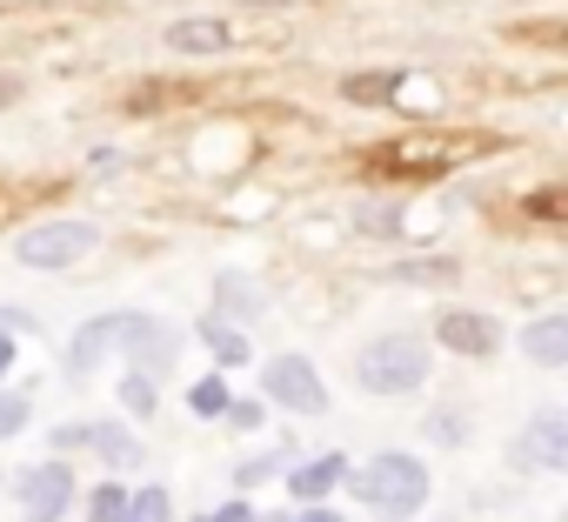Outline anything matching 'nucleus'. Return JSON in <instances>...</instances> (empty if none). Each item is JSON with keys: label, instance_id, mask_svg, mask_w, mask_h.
Here are the masks:
<instances>
[{"label": "nucleus", "instance_id": "22", "mask_svg": "<svg viewBox=\"0 0 568 522\" xmlns=\"http://www.w3.org/2000/svg\"><path fill=\"white\" fill-rule=\"evenodd\" d=\"M395 282H435V289H448V282H462V261H448V254H435V261H402L395 269Z\"/></svg>", "mask_w": 568, "mask_h": 522}, {"label": "nucleus", "instance_id": "10", "mask_svg": "<svg viewBox=\"0 0 568 522\" xmlns=\"http://www.w3.org/2000/svg\"><path fill=\"white\" fill-rule=\"evenodd\" d=\"M207 315H221V322H234V329H254V322H267V289H261L247 269H221Z\"/></svg>", "mask_w": 568, "mask_h": 522}, {"label": "nucleus", "instance_id": "27", "mask_svg": "<svg viewBox=\"0 0 568 522\" xmlns=\"http://www.w3.org/2000/svg\"><path fill=\"white\" fill-rule=\"evenodd\" d=\"M261 422H267V402H261V395L227 402V429H261Z\"/></svg>", "mask_w": 568, "mask_h": 522}, {"label": "nucleus", "instance_id": "29", "mask_svg": "<svg viewBox=\"0 0 568 522\" xmlns=\"http://www.w3.org/2000/svg\"><path fill=\"white\" fill-rule=\"evenodd\" d=\"M295 522H348V515H342V509H328V502H302V515H295Z\"/></svg>", "mask_w": 568, "mask_h": 522}, {"label": "nucleus", "instance_id": "14", "mask_svg": "<svg viewBox=\"0 0 568 522\" xmlns=\"http://www.w3.org/2000/svg\"><path fill=\"white\" fill-rule=\"evenodd\" d=\"M161 48H174V54H221V48H227V21H214V14H187V21H168Z\"/></svg>", "mask_w": 568, "mask_h": 522}, {"label": "nucleus", "instance_id": "25", "mask_svg": "<svg viewBox=\"0 0 568 522\" xmlns=\"http://www.w3.org/2000/svg\"><path fill=\"white\" fill-rule=\"evenodd\" d=\"M28 415H34V409H28L21 389H0V442H14V435L28 429Z\"/></svg>", "mask_w": 568, "mask_h": 522}, {"label": "nucleus", "instance_id": "28", "mask_svg": "<svg viewBox=\"0 0 568 522\" xmlns=\"http://www.w3.org/2000/svg\"><path fill=\"white\" fill-rule=\"evenodd\" d=\"M194 522H261V509H247V502L234 495V502H221V509H201Z\"/></svg>", "mask_w": 568, "mask_h": 522}, {"label": "nucleus", "instance_id": "31", "mask_svg": "<svg viewBox=\"0 0 568 522\" xmlns=\"http://www.w3.org/2000/svg\"><path fill=\"white\" fill-rule=\"evenodd\" d=\"M535 41H555V48H568V21H555V28H528Z\"/></svg>", "mask_w": 568, "mask_h": 522}, {"label": "nucleus", "instance_id": "18", "mask_svg": "<svg viewBox=\"0 0 568 522\" xmlns=\"http://www.w3.org/2000/svg\"><path fill=\"white\" fill-rule=\"evenodd\" d=\"M227 402H234V389H227V375L214 369V375H201L194 389H187V409L201 415V422H227Z\"/></svg>", "mask_w": 568, "mask_h": 522}, {"label": "nucleus", "instance_id": "11", "mask_svg": "<svg viewBox=\"0 0 568 522\" xmlns=\"http://www.w3.org/2000/svg\"><path fill=\"white\" fill-rule=\"evenodd\" d=\"M515 349L535 362V369H568V309H548V315H528Z\"/></svg>", "mask_w": 568, "mask_h": 522}, {"label": "nucleus", "instance_id": "8", "mask_svg": "<svg viewBox=\"0 0 568 522\" xmlns=\"http://www.w3.org/2000/svg\"><path fill=\"white\" fill-rule=\"evenodd\" d=\"M435 342L462 362H488L501 349V322L481 309H435Z\"/></svg>", "mask_w": 568, "mask_h": 522}, {"label": "nucleus", "instance_id": "1", "mask_svg": "<svg viewBox=\"0 0 568 522\" xmlns=\"http://www.w3.org/2000/svg\"><path fill=\"white\" fill-rule=\"evenodd\" d=\"M348 489L362 495V509L375 522H408V515L428 509L435 475H428V462L415 449H375L362 469H348Z\"/></svg>", "mask_w": 568, "mask_h": 522}, {"label": "nucleus", "instance_id": "12", "mask_svg": "<svg viewBox=\"0 0 568 522\" xmlns=\"http://www.w3.org/2000/svg\"><path fill=\"white\" fill-rule=\"evenodd\" d=\"M114 342H121V315H88L68 342V375H94L114 355Z\"/></svg>", "mask_w": 568, "mask_h": 522}, {"label": "nucleus", "instance_id": "2", "mask_svg": "<svg viewBox=\"0 0 568 522\" xmlns=\"http://www.w3.org/2000/svg\"><path fill=\"white\" fill-rule=\"evenodd\" d=\"M428 369H435V355L408 329H388V335H375V342L355 349V389L362 395H382V402L388 395H422L428 389Z\"/></svg>", "mask_w": 568, "mask_h": 522}, {"label": "nucleus", "instance_id": "21", "mask_svg": "<svg viewBox=\"0 0 568 522\" xmlns=\"http://www.w3.org/2000/svg\"><path fill=\"white\" fill-rule=\"evenodd\" d=\"M521 214L528 221H548V228H568V188L555 181V188H528L521 194Z\"/></svg>", "mask_w": 568, "mask_h": 522}, {"label": "nucleus", "instance_id": "6", "mask_svg": "<svg viewBox=\"0 0 568 522\" xmlns=\"http://www.w3.org/2000/svg\"><path fill=\"white\" fill-rule=\"evenodd\" d=\"M114 355H121L128 369L168 382V369L181 362V329H168L161 315H134V309H121V342H114Z\"/></svg>", "mask_w": 568, "mask_h": 522}, {"label": "nucleus", "instance_id": "20", "mask_svg": "<svg viewBox=\"0 0 568 522\" xmlns=\"http://www.w3.org/2000/svg\"><path fill=\"white\" fill-rule=\"evenodd\" d=\"M121 409H128L134 422H148V415L161 409V382L141 375V369H128V375H121Z\"/></svg>", "mask_w": 568, "mask_h": 522}, {"label": "nucleus", "instance_id": "5", "mask_svg": "<svg viewBox=\"0 0 568 522\" xmlns=\"http://www.w3.org/2000/svg\"><path fill=\"white\" fill-rule=\"evenodd\" d=\"M14 495H21V522H68V509L81 502V482H74L68 455H48L14 475Z\"/></svg>", "mask_w": 568, "mask_h": 522}, {"label": "nucleus", "instance_id": "16", "mask_svg": "<svg viewBox=\"0 0 568 522\" xmlns=\"http://www.w3.org/2000/svg\"><path fill=\"white\" fill-rule=\"evenodd\" d=\"M408 81L415 74H348L342 81V101H355V108H395V94H408Z\"/></svg>", "mask_w": 568, "mask_h": 522}, {"label": "nucleus", "instance_id": "3", "mask_svg": "<svg viewBox=\"0 0 568 522\" xmlns=\"http://www.w3.org/2000/svg\"><path fill=\"white\" fill-rule=\"evenodd\" d=\"M101 248V228L94 221H41V228H28L21 241H14V261L21 269H41V275H54V269H74V261H88Z\"/></svg>", "mask_w": 568, "mask_h": 522}, {"label": "nucleus", "instance_id": "33", "mask_svg": "<svg viewBox=\"0 0 568 522\" xmlns=\"http://www.w3.org/2000/svg\"><path fill=\"white\" fill-rule=\"evenodd\" d=\"M561 522H568V509H561Z\"/></svg>", "mask_w": 568, "mask_h": 522}, {"label": "nucleus", "instance_id": "15", "mask_svg": "<svg viewBox=\"0 0 568 522\" xmlns=\"http://www.w3.org/2000/svg\"><path fill=\"white\" fill-rule=\"evenodd\" d=\"M194 335H201V349H207L221 369H247V362H254L247 329H234V322H221V315H201V322H194Z\"/></svg>", "mask_w": 568, "mask_h": 522}, {"label": "nucleus", "instance_id": "4", "mask_svg": "<svg viewBox=\"0 0 568 522\" xmlns=\"http://www.w3.org/2000/svg\"><path fill=\"white\" fill-rule=\"evenodd\" d=\"M261 402H274V409H288V415H328V382H322V369L308 362V355H267L261 362Z\"/></svg>", "mask_w": 568, "mask_h": 522}, {"label": "nucleus", "instance_id": "19", "mask_svg": "<svg viewBox=\"0 0 568 522\" xmlns=\"http://www.w3.org/2000/svg\"><path fill=\"white\" fill-rule=\"evenodd\" d=\"M288 462H295V449L281 442V449H267V455H247L241 469H234V489H261V482H281L288 475Z\"/></svg>", "mask_w": 568, "mask_h": 522}, {"label": "nucleus", "instance_id": "17", "mask_svg": "<svg viewBox=\"0 0 568 522\" xmlns=\"http://www.w3.org/2000/svg\"><path fill=\"white\" fill-rule=\"evenodd\" d=\"M422 435H428L435 449H468L475 429H468V409H462V402H442V409L422 415Z\"/></svg>", "mask_w": 568, "mask_h": 522}, {"label": "nucleus", "instance_id": "23", "mask_svg": "<svg viewBox=\"0 0 568 522\" xmlns=\"http://www.w3.org/2000/svg\"><path fill=\"white\" fill-rule=\"evenodd\" d=\"M128 522H174V495H168L161 482L134 489V495H128Z\"/></svg>", "mask_w": 568, "mask_h": 522}, {"label": "nucleus", "instance_id": "13", "mask_svg": "<svg viewBox=\"0 0 568 522\" xmlns=\"http://www.w3.org/2000/svg\"><path fill=\"white\" fill-rule=\"evenodd\" d=\"M88 449H94V455H101V462H108L114 475H134V469L148 462V442H141V435H134L128 422H108V415L94 422V435H88Z\"/></svg>", "mask_w": 568, "mask_h": 522}, {"label": "nucleus", "instance_id": "26", "mask_svg": "<svg viewBox=\"0 0 568 522\" xmlns=\"http://www.w3.org/2000/svg\"><path fill=\"white\" fill-rule=\"evenodd\" d=\"M88 435H94V422H61L48 435V455H74V449H88Z\"/></svg>", "mask_w": 568, "mask_h": 522}, {"label": "nucleus", "instance_id": "32", "mask_svg": "<svg viewBox=\"0 0 568 522\" xmlns=\"http://www.w3.org/2000/svg\"><path fill=\"white\" fill-rule=\"evenodd\" d=\"M247 8H295V0H247Z\"/></svg>", "mask_w": 568, "mask_h": 522}, {"label": "nucleus", "instance_id": "9", "mask_svg": "<svg viewBox=\"0 0 568 522\" xmlns=\"http://www.w3.org/2000/svg\"><path fill=\"white\" fill-rule=\"evenodd\" d=\"M348 469H355V462H348L342 449H322V455H295L281 482H288V495H295V502H328V495L348 482Z\"/></svg>", "mask_w": 568, "mask_h": 522}, {"label": "nucleus", "instance_id": "7", "mask_svg": "<svg viewBox=\"0 0 568 522\" xmlns=\"http://www.w3.org/2000/svg\"><path fill=\"white\" fill-rule=\"evenodd\" d=\"M508 462L528 469V475H568V409H535L521 422Z\"/></svg>", "mask_w": 568, "mask_h": 522}, {"label": "nucleus", "instance_id": "24", "mask_svg": "<svg viewBox=\"0 0 568 522\" xmlns=\"http://www.w3.org/2000/svg\"><path fill=\"white\" fill-rule=\"evenodd\" d=\"M128 482H101L94 495H88V522H128Z\"/></svg>", "mask_w": 568, "mask_h": 522}, {"label": "nucleus", "instance_id": "30", "mask_svg": "<svg viewBox=\"0 0 568 522\" xmlns=\"http://www.w3.org/2000/svg\"><path fill=\"white\" fill-rule=\"evenodd\" d=\"M8 369H14V329H0V382H8Z\"/></svg>", "mask_w": 568, "mask_h": 522}]
</instances>
